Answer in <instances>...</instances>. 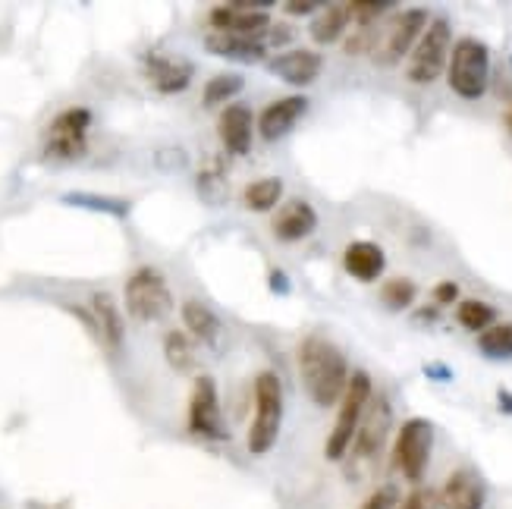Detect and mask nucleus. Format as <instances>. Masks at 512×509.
Masks as SVG:
<instances>
[{"instance_id":"nucleus-1","label":"nucleus","mask_w":512,"mask_h":509,"mask_svg":"<svg viewBox=\"0 0 512 509\" xmlns=\"http://www.w3.org/2000/svg\"><path fill=\"white\" fill-rule=\"evenodd\" d=\"M296 362L302 374V387L308 393V400L318 409L340 406L346 384H349V365L346 356L333 346L327 337H305L296 349Z\"/></svg>"},{"instance_id":"nucleus-2","label":"nucleus","mask_w":512,"mask_h":509,"mask_svg":"<svg viewBox=\"0 0 512 509\" xmlns=\"http://www.w3.org/2000/svg\"><path fill=\"white\" fill-rule=\"evenodd\" d=\"M283 428V381L277 371H261L255 378V415L249 428V453H271Z\"/></svg>"},{"instance_id":"nucleus-3","label":"nucleus","mask_w":512,"mask_h":509,"mask_svg":"<svg viewBox=\"0 0 512 509\" xmlns=\"http://www.w3.org/2000/svg\"><path fill=\"white\" fill-rule=\"evenodd\" d=\"M371 378L368 371H355L349 384H346V393L340 400V412H337V422L330 428V437H327V447H324V456L330 462H340L349 450H352V440L359 434V425H362V415L371 403Z\"/></svg>"},{"instance_id":"nucleus-4","label":"nucleus","mask_w":512,"mask_h":509,"mask_svg":"<svg viewBox=\"0 0 512 509\" xmlns=\"http://www.w3.org/2000/svg\"><path fill=\"white\" fill-rule=\"evenodd\" d=\"M447 82L465 101L484 98L487 82H491V51H487L484 41L478 38L456 41V48L450 54V66H447Z\"/></svg>"},{"instance_id":"nucleus-5","label":"nucleus","mask_w":512,"mask_h":509,"mask_svg":"<svg viewBox=\"0 0 512 509\" xmlns=\"http://www.w3.org/2000/svg\"><path fill=\"white\" fill-rule=\"evenodd\" d=\"M450 44H453V29L443 16H434L428 22L425 35L418 38L415 51L409 54V79L415 85H431L443 76L450 66Z\"/></svg>"},{"instance_id":"nucleus-6","label":"nucleus","mask_w":512,"mask_h":509,"mask_svg":"<svg viewBox=\"0 0 512 509\" xmlns=\"http://www.w3.org/2000/svg\"><path fill=\"white\" fill-rule=\"evenodd\" d=\"M123 299H126L129 318H136V321H158L173 308L170 286L164 274L158 268H151V264H145V268H139L126 280Z\"/></svg>"},{"instance_id":"nucleus-7","label":"nucleus","mask_w":512,"mask_h":509,"mask_svg":"<svg viewBox=\"0 0 512 509\" xmlns=\"http://www.w3.org/2000/svg\"><path fill=\"white\" fill-rule=\"evenodd\" d=\"M431 447H434V425L428 418H409V422H403L393 444V466L399 469V475L418 484L431 462Z\"/></svg>"},{"instance_id":"nucleus-8","label":"nucleus","mask_w":512,"mask_h":509,"mask_svg":"<svg viewBox=\"0 0 512 509\" xmlns=\"http://www.w3.org/2000/svg\"><path fill=\"white\" fill-rule=\"evenodd\" d=\"M428 10H421V7H412V10H403V13H396L393 22H390V29L377 38V48H374V63L377 66H396L399 60H403L406 54L415 51V44L418 38L425 35L428 29Z\"/></svg>"},{"instance_id":"nucleus-9","label":"nucleus","mask_w":512,"mask_h":509,"mask_svg":"<svg viewBox=\"0 0 512 509\" xmlns=\"http://www.w3.org/2000/svg\"><path fill=\"white\" fill-rule=\"evenodd\" d=\"M390 422H393V409L387 396H371V403L362 415V425L359 434L352 440V462L355 466H365V462H374L381 456L384 444H387V434H390Z\"/></svg>"},{"instance_id":"nucleus-10","label":"nucleus","mask_w":512,"mask_h":509,"mask_svg":"<svg viewBox=\"0 0 512 509\" xmlns=\"http://www.w3.org/2000/svg\"><path fill=\"white\" fill-rule=\"evenodd\" d=\"M92 126V110L85 107H70L57 114V120L48 129V139H44V151L48 158L57 161H73L85 151V132Z\"/></svg>"},{"instance_id":"nucleus-11","label":"nucleus","mask_w":512,"mask_h":509,"mask_svg":"<svg viewBox=\"0 0 512 509\" xmlns=\"http://www.w3.org/2000/svg\"><path fill=\"white\" fill-rule=\"evenodd\" d=\"M189 431L205 440H227V428H224L220 403H217V384H214V378H208V374H198L192 381Z\"/></svg>"},{"instance_id":"nucleus-12","label":"nucleus","mask_w":512,"mask_h":509,"mask_svg":"<svg viewBox=\"0 0 512 509\" xmlns=\"http://www.w3.org/2000/svg\"><path fill=\"white\" fill-rule=\"evenodd\" d=\"M271 4H224L211 10V26L220 35H236V38H264L271 32V16H267Z\"/></svg>"},{"instance_id":"nucleus-13","label":"nucleus","mask_w":512,"mask_h":509,"mask_svg":"<svg viewBox=\"0 0 512 509\" xmlns=\"http://www.w3.org/2000/svg\"><path fill=\"white\" fill-rule=\"evenodd\" d=\"M321 70H324V57L311 48H293V51H283V54L267 60V73L277 76L286 85H293V88L311 85L321 76Z\"/></svg>"},{"instance_id":"nucleus-14","label":"nucleus","mask_w":512,"mask_h":509,"mask_svg":"<svg viewBox=\"0 0 512 509\" xmlns=\"http://www.w3.org/2000/svg\"><path fill=\"white\" fill-rule=\"evenodd\" d=\"M305 110H308V98L305 95H286V98L271 101L258 114V136L264 142H280L305 117Z\"/></svg>"},{"instance_id":"nucleus-15","label":"nucleus","mask_w":512,"mask_h":509,"mask_svg":"<svg viewBox=\"0 0 512 509\" xmlns=\"http://www.w3.org/2000/svg\"><path fill=\"white\" fill-rule=\"evenodd\" d=\"M217 132L220 142L230 154H249L252 151V136H255V117L246 104H227L217 117Z\"/></svg>"},{"instance_id":"nucleus-16","label":"nucleus","mask_w":512,"mask_h":509,"mask_svg":"<svg viewBox=\"0 0 512 509\" xmlns=\"http://www.w3.org/2000/svg\"><path fill=\"white\" fill-rule=\"evenodd\" d=\"M145 73L151 85L158 88L161 95H180L183 88H189L195 66L189 60L170 57V54H148L145 57Z\"/></svg>"},{"instance_id":"nucleus-17","label":"nucleus","mask_w":512,"mask_h":509,"mask_svg":"<svg viewBox=\"0 0 512 509\" xmlns=\"http://www.w3.org/2000/svg\"><path fill=\"white\" fill-rule=\"evenodd\" d=\"M271 230L280 242H299L308 239L311 233L318 230V211L311 208L302 198H293L286 202L274 217H271Z\"/></svg>"},{"instance_id":"nucleus-18","label":"nucleus","mask_w":512,"mask_h":509,"mask_svg":"<svg viewBox=\"0 0 512 509\" xmlns=\"http://www.w3.org/2000/svg\"><path fill=\"white\" fill-rule=\"evenodd\" d=\"M440 509H484V481L472 469H456L440 491Z\"/></svg>"},{"instance_id":"nucleus-19","label":"nucleus","mask_w":512,"mask_h":509,"mask_svg":"<svg viewBox=\"0 0 512 509\" xmlns=\"http://www.w3.org/2000/svg\"><path fill=\"white\" fill-rule=\"evenodd\" d=\"M343 268L352 280L374 283L387 268V255L377 242H352V246L343 252Z\"/></svg>"},{"instance_id":"nucleus-20","label":"nucleus","mask_w":512,"mask_h":509,"mask_svg":"<svg viewBox=\"0 0 512 509\" xmlns=\"http://www.w3.org/2000/svg\"><path fill=\"white\" fill-rule=\"evenodd\" d=\"M205 51L224 60L236 63H264L267 60V44L264 38H236V35H208L205 38Z\"/></svg>"},{"instance_id":"nucleus-21","label":"nucleus","mask_w":512,"mask_h":509,"mask_svg":"<svg viewBox=\"0 0 512 509\" xmlns=\"http://www.w3.org/2000/svg\"><path fill=\"white\" fill-rule=\"evenodd\" d=\"M92 327L95 334L104 340V346L110 349H120L123 340H126V324H123V315L114 302L110 293H95L92 296Z\"/></svg>"},{"instance_id":"nucleus-22","label":"nucleus","mask_w":512,"mask_h":509,"mask_svg":"<svg viewBox=\"0 0 512 509\" xmlns=\"http://www.w3.org/2000/svg\"><path fill=\"white\" fill-rule=\"evenodd\" d=\"M183 324H186L189 334L198 343H205V346H217L220 343V334H224V327H220V318L211 312L208 305H202V302H186L183 305Z\"/></svg>"},{"instance_id":"nucleus-23","label":"nucleus","mask_w":512,"mask_h":509,"mask_svg":"<svg viewBox=\"0 0 512 509\" xmlns=\"http://www.w3.org/2000/svg\"><path fill=\"white\" fill-rule=\"evenodd\" d=\"M349 22H352L349 4H327L315 19H311V38L318 44H337Z\"/></svg>"},{"instance_id":"nucleus-24","label":"nucleus","mask_w":512,"mask_h":509,"mask_svg":"<svg viewBox=\"0 0 512 509\" xmlns=\"http://www.w3.org/2000/svg\"><path fill=\"white\" fill-rule=\"evenodd\" d=\"M280 198H283V180H280V176H261V180H255V183H249L246 189H242V205H246L249 211H255V214L274 211Z\"/></svg>"},{"instance_id":"nucleus-25","label":"nucleus","mask_w":512,"mask_h":509,"mask_svg":"<svg viewBox=\"0 0 512 509\" xmlns=\"http://www.w3.org/2000/svg\"><path fill=\"white\" fill-rule=\"evenodd\" d=\"M456 321L465 327V330H491L494 327V321H497V308L494 305H487V302H481V299H465V302H459V308H456Z\"/></svg>"},{"instance_id":"nucleus-26","label":"nucleus","mask_w":512,"mask_h":509,"mask_svg":"<svg viewBox=\"0 0 512 509\" xmlns=\"http://www.w3.org/2000/svg\"><path fill=\"white\" fill-rule=\"evenodd\" d=\"M242 85H246V79H242L239 73H220V76L208 79L205 92H202V104L205 107L227 104V101H233L242 92Z\"/></svg>"},{"instance_id":"nucleus-27","label":"nucleus","mask_w":512,"mask_h":509,"mask_svg":"<svg viewBox=\"0 0 512 509\" xmlns=\"http://www.w3.org/2000/svg\"><path fill=\"white\" fill-rule=\"evenodd\" d=\"M164 359L173 371L195 368V349H192V340L183 334V330H170V334L164 337Z\"/></svg>"},{"instance_id":"nucleus-28","label":"nucleus","mask_w":512,"mask_h":509,"mask_svg":"<svg viewBox=\"0 0 512 509\" xmlns=\"http://www.w3.org/2000/svg\"><path fill=\"white\" fill-rule=\"evenodd\" d=\"M478 349L487 359H512V324H494L491 330H484Z\"/></svg>"},{"instance_id":"nucleus-29","label":"nucleus","mask_w":512,"mask_h":509,"mask_svg":"<svg viewBox=\"0 0 512 509\" xmlns=\"http://www.w3.org/2000/svg\"><path fill=\"white\" fill-rule=\"evenodd\" d=\"M66 205H76V208H88V211H104L110 217H126L129 214V205L126 202H117V198H101V195H88V192H73L63 198Z\"/></svg>"},{"instance_id":"nucleus-30","label":"nucleus","mask_w":512,"mask_h":509,"mask_svg":"<svg viewBox=\"0 0 512 509\" xmlns=\"http://www.w3.org/2000/svg\"><path fill=\"white\" fill-rule=\"evenodd\" d=\"M418 296V286L409 280V277H393L384 283V290H381V299L387 308H393V312H403V308H409Z\"/></svg>"},{"instance_id":"nucleus-31","label":"nucleus","mask_w":512,"mask_h":509,"mask_svg":"<svg viewBox=\"0 0 512 509\" xmlns=\"http://www.w3.org/2000/svg\"><path fill=\"white\" fill-rule=\"evenodd\" d=\"M349 10H352V19L359 22V26H368V22H374L377 16L393 13L396 4H390V0H371V4H362V0H355V4H349Z\"/></svg>"},{"instance_id":"nucleus-32","label":"nucleus","mask_w":512,"mask_h":509,"mask_svg":"<svg viewBox=\"0 0 512 509\" xmlns=\"http://www.w3.org/2000/svg\"><path fill=\"white\" fill-rule=\"evenodd\" d=\"M396 500H399L396 488H393V484H384V488H377L374 494H368V500L359 509H396Z\"/></svg>"},{"instance_id":"nucleus-33","label":"nucleus","mask_w":512,"mask_h":509,"mask_svg":"<svg viewBox=\"0 0 512 509\" xmlns=\"http://www.w3.org/2000/svg\"><path fill=\"white\" fill-rule=\"evenodd\" d=\"M437 497L434 491H425V488H415L403 503H399V509H437Z\"/></svg>"},{"instance_id":"nucleus-34","label":"nucleus","mask_w":512,"mask_h":509,"mask_svg":"<svg viewBox=\"0 0 512 509\" xmlns=\"http://www.w3.org/2000/svg\"><path fill=\"white\" fill-rule=\"evenodd\" d=\"M283 10L289 16H318L324 4H315V0H289V4H283Z\"/></svg>"},{"instance_id":"nucleus-35","label":"nucleus","mask_w":512,"mask_h":509,"mask_svg":"<svg viewBox=\"0 0 512 509\" xmlns=\"http://www.w3.org/2000/svg\"><path fill=\"white\" fill-rule=\"evenodd\" d=\"M456 299H459V283L447 280V283H437V286H434V302L450 305V302H456Z\"/></svg>"},{"instance_id":"nucleus-36","label":"nucleus","mask_w":512,"mask_h":509,"mask_svg":"<svg viewBox=\"0 0 512 509\" xmlns=\"http://www.w3.org/2000/svg\"><path fill=\"white\" fill-rule=\"evenodd\" d=\"M267 283H271V286H274V290H277L280 296H283V293L289 290V280H286V277H283V271H277V268L271 271V277H267Z\"/></svg>"},{"instance_id":"nucleus-37","label":"nucleus","mask_w":512,"mask_h":509,"mask_svg":"<svg viewBox=\"0 0 512 509\" xmlns=\"http://www.w3.org/2000/svg\"><path fill=\"white\" fill-rule=\"evenodd\" d=\"M497 400H500V409H503V412H512V393H509V390H500Z\"/></svg>"},{"instance_id":"nucleus-38","label":"nucleus","mask_w":512,"mask_h":509,"mask_svg":"<svg viewBox=\"0 0 512 509\" xmlns=\"http://www.w3.org/2000/svg\"><path fill=\"white\" fill-rule=\"evenodd\" d=\"M506 129H509V136H512V107L506 110Z\"/></svg>"}]
</instances>
